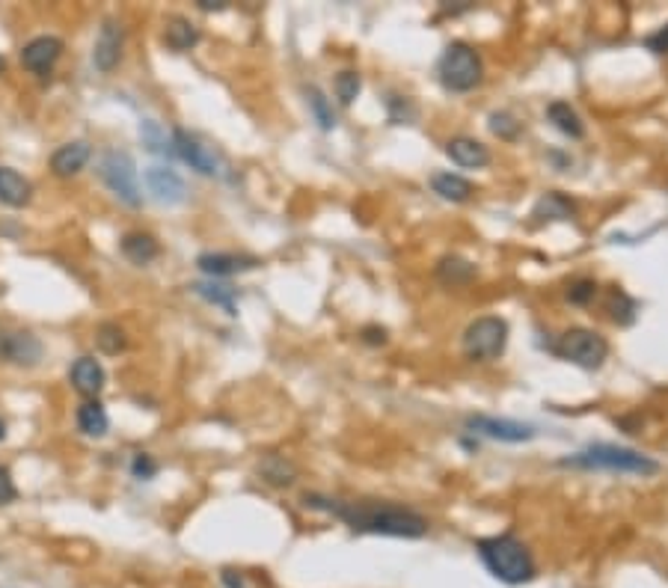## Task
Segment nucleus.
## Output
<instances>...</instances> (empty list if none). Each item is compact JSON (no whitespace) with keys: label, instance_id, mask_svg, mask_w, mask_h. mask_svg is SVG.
I'll return each instance as SVG.
<instances>
[{"label":"nucleus","instance_id":"obj_40","mask_svg":"<svg viewBox=\"0 0 668 588\" xmlns=\"http://www.w3.org/2000/svg\"><path fill=\"white\" fill-rule=\"evenodd\" d=\"M0 440H6V422L0 419Z\"/></svg>","mask_w":668,"mask_h":588},{"label":"nucleus","instance_id":"obj_2","mask_svg":"<svg viewBox=\"0 0 668 588\" xmlns=\"http://www.w3.org/2000/svg\"><path fill=\"white\" fill-rule=\"evenodd\" d=\"M479 559L484 562L497 580L508 585H523L535 576V562L532 553L526 550V544L514 535H493V538H481L476 544Z\"/></svg>","mask_w":668,"mask_h":588},{"label":"nucleus","instance_id":"obj_16","mask_svg":"<svg viewBox=\"0 0 668 588\" xmlns=\"http://www.w3.org/2000/svg\"><path fill=\"white\" fill-rule=\"evenodd\" d=\"M90 158H92V146L90 143H86V140H72L66 146H60L57 152L51 155V169H53V176H57V178H72V176H78L86 164H90Z\"/></svg>","mask_w":668,"mask_h":588},{"label":"nucleus","instance_id":"obj_29","mask_svg":"<svg viewBox=\"0 0 668 588\" xmlns=\"http://www.w3.org/2000/svg\"><path fill=\"white\" fill-rule=\"evenodd\" d=\"M262 478L274 487H288L295 481V467L286 464L283 458H267L262 464Z\"/></svg>","mask_w":668,"mask_h":588},{"label":"nucleus","instance_id":"obj_34","mask_svg":"<svg viewBox=\"0 0 668 588\" xmlns=\"http://www.w3.org/2000/svg\"><path fill=\"white\" fill-rule=\"evenodd\" d=\"M18 496V487L13 481V473H9L6 467H0V506H9V502H15Z\"/></svg>","mask_w":668,"mask_h":588},{"label":"nucleus","instance_id":"obj_1","mask_svg":"<svg viewBox=\"0 0 668 588\" xmlns=\"http://www.w3.org/2000/svg\"><path fill=\"white\" fill-rule=\"evenodd\" d=\"M306 508L327 511V515L344 520L353 532L365 535H390V538H422L428 532V520L413 508L395 506V502H342L318 494L304 496Z\"/></svg>","mask_w":668,"mask_h":588},{"label":"nucleus","instance_id":"obj_10","mask_svg":"<svg viewBox=\"0 0 668 588\" xmlns=\"http://www.w3.org/2000/svg\"><path fill=\"white\" fill-rule=\"evenodd\" d=\"M467 428L472 434H481L488 440H499V443H529L537 434L532 425L514 419H497V416H470Z\"/></svg>","mask_w":668,"mask_h":588},{"label":"nucleus","instance_id":"obj_6","mask_svg":"<svg viewBox=\"0 0 668 588\" xmlns=\"http://www.w3.org/2000/svg\"><path fill=\"white\" fill-rule=\"evenodd\" d=\"M553 351L562 360L574 362V366L595 371L609 357V342L603 339L600 333H595V330L574 327V330H567V333H562V339L556 342Z\"/></svg>","mask_w":668,"mask_h":588},{"label":"nucleus","instance_id":"obj_4","mask_svg":"<svg viewBox=\"0 0 668 588\" xmlns=\"http://www.w3.org/2000/svg\"><path fill=\"white\" fill-rule=\"evenodd\" d=\"M99 178L104 181V188L111 190L116 199L125 202L128 208L143 206L137 164H134L131 155L122 152V149H107V152L99 158Z\"/></svg>","mask_w":668,"mask_h":588},{"label":"nucleus","instance_id":"obj_17","mask_svg":"<svg viewBox=\"0 0 668 588\" xmlns=\"http://www.w3.org/2000/svg\"><path fill=\"white\" fill-rule=\"evenodd\" d=\"M446 155L451 158V164H458L463 169H481V167L490 164L488 146L472 140V137H455V140H449Z\"/></svg>","mask_w":668,"mask_h":588},{"label":"nucleus","instance_id":"obj_19","mask_svg":"<svg viewBox=\"0 0 668 588\" xmlns=\"http://www.w3.org/2000/svg\"><path fill=\"white\" fill-rule=\"evenodd\" d=\"M120 247H122L125 259L131 262V265H140V267L149 265V262H155L158 253H160L158 241L149 232H128Z\"/></svg>","mask_w":668,"mask_h":588},{"label":"nucleus","instance_id":"obj_23","mask_svg":"<svg viewBox=\"0 0 668 588\" xmlns=\"http://www.w3.org/2000/svg\"><path fill=\"white\" fill-rule=\"evenodd\" d=\"M164 42L172 51H190L199 42V30L190 24L188 18H169L164 27Z\"/></svg>","mask_w":668,"mask_h":588},{"label":"nucleus","instance_id":"obj_21","mask_svg":"<svg viewBox=\"0 0 668 588\" xmlns=\"http://www.w3.org/2000/svg\"><path fill=\"white\" fill-rule=\"evenodd\" d=\"M190 292L202 297V301H208L214 306H220L226 315H235V288L226 285V283H190Z\"/></svg>","mask_w":668,"mask_h":588},{"label":"nucleus","instance_id":"obj_8","mask_svg":"<svg viewBox=\"0 0 668 588\" xmlns=\"http://www.w3.org/2000/svg\"><path fill=\"white\" fill-rule=\"evenodd\" d=\"M42 354H45V348H42L36 333L0 321V362L18 369H34L39 366Z\"/></svg>","mask_w":668,"mask_h":588},{"label":"nucleus","instance_id":"obj_3","mask_svg":"<svg viewBox=\"0 0 668 588\" xmlns=\"http://www.w3.org/2000/svg\"><path fill=\"white\" fill-rule=\"evenodd\" d=\"M562 467H576V469H600V473H630V476H653L660 464L653 458L635 452L627 446H612V443H595L583 448V452L570 455L562 461Z\"/></svg>","mask_w":668,"mask_h":588},{"label":"nucleus","instance_id":"obj_35","mask_svg":"<svg viewBox=\"0 0 668 588\" xmlns=\"http://www.w3.org/2000/svg\"><path fill=\"white\" fill-rule=\"evenodd\" d=\"M595 292H597L595 283H591V280H579L574 288H570V301H574V304H586L588 297H595Z\"/></svg>","mask_w":668,"mask_h":588},{"label":"nucleus","instance_id":"obj_15","mask_svg":"<svg viewBox=\"0 0 668 588\" xmlns=\"http://www.w3.org/2000/svg\"><path fill=\"white\" fill-rule=\"evenodd\" d=\"M69 381L81 395H86V399H99V392L107 383V374L95 357H78L69 369Z\"/></svg>","mask_w":668,"mask_h":588},{"label":"nucleus","instance_id":"obj_41","mask_svg":"<svg viewBox=\"0 0 668 588\" xmlns=\"http://www.w3.org/2000/svg\"><path fill=\"white\" fill-rule=\"evenodd\" d=\"M4 66H6V63H4V57H0V72H4Z\"/></svg>","mask_w":668,"mask_h":588},{"label":"nucleus","instance_id":"obj_13","mask_svg":"<svg viewBox=\"0 0 668 588\" xmlns=\"http://www.w3.org/2000/svg\"><path fill=\"white\" fill-rule=\"evenodd\" d=\"M63 53V39L60 36H36L21 48V66L34 74H48L53 63Z\"/></svg>","mask_w":668,"mask_h":588},{"label":"nucleus","instance_id":"obj_12","mask_svg":"<svg viewBox=\"0 0 668 588\" xmlns=\"http://www.w3.org/2000/svg\"><path fill=\"white\" fill-rule=\"evenodd\" d=\"M122 45H125V27L116 18H104V24L95 39L92 63L99 72H113L116 63L122 60Z\"/></svg>","mask_w":668,"mask_h":588},{"label":"nucleus","instance_id":"obj_33","mask_svg":"<svg viewBox=\"0 0 668 588\" xmlns=\"http://www.w3.org/2000/svg\"><path fill=\"white\" fill-rule=\"evenodd\" d=\"M490 131L505 137V140H511V137H517V131H520V122H514L508 113H493L490 116Z\"/></svg>","mask_w":668,"mask_h":588},{"label":"nucleus","instance_id":"obj_24","mask_svg":"<svg viewBox=\"0 0 668 588\" xmlns=\"http://www.w3.org/2000/svg\"><path fill=\"white\" fill-rule=\"evenodd\" d=\"M431 188H434L437 197H443L449 202H467L472 197V185L455 173H437L434 178H431Z\"/></svg>","mask_w":668,"mask_h":588},{"label":"nucleus","instance_id":"obj_39","mask_svg":"<svg viewBox=\"0 0 668 588\" xmlns=\"http://www.w3.org/2000/svg\"><path fill=\"white\" fill-rule=\"evenodd\" d=\"M223 583L229 585V588H244V580H241V576H238V580H235L232 571H223Z\"/></svg>","mask_w":668,"mask_h":588},{"label":"nucleus","instance_id":"obj_9","mask_svg":"<svg viewBox=\"0 0 668 588\" xmlns=\"http://www.w3.org/2000/svg\"><path fill=\"white\" fill-rule=\"evenodd\" d=\"M172 149H176V155L185 160V164H190V169H197L199 176H223L226 173V160L218 149L202 143L199 137L181 131V128L172 131Z\"/></svg>","mask_w":668,"mask_h":588},{"label":"nucleus","instance_id":"obj_18","mask_svg":"<svg viewBox=\"0 0 668 588\" xmlns=\"http://www.w3.org/2000/svg\"><path fill=\"white\" fill-rule=\"evenodd\" d=\"M34 199V185L13 167H0V202L6 208H24Z\"/></svg>","mask_w":668,"mask_h":588},{"label":"nucleus","instance_id":"obj_20","mask_svg":"<svg viewBox=\"0 0 668 588\" xmlns=\"http://www.w3.org/2000/svg\"><path fill=\"white\" fill-rule=\"evenodd\" d=\"M74 419H78L81 434H86V437H104L107 428H111V416H107L104 404L99 399L83 401L81 408H78V416H74Z\"/></svg>","mask_w":668,"mask_h":588},{"label":"nucleus","instance_id":"obj_36","mask_svg":"<svg viewBox=\"0 0 668 588\" xmlns=\"http://www.w3.org/2000/svg\"><path fill=\"white\" fill-rule=\"evenodd\" d=\"M648 48H651L653 53H668V27L656 30L653 36H648Z\"/></svg>","mask_w":668,"mask_h":588},{"label":"nucleus","instance_id":"obj_38","mask_svg":"<svg viewBox=\"0 0 668 588\" xmlns=\"http://www.w3.org/2000/svg\"><path fill=\"white\" fill-rule=\"evenodd\" d=\"M383 339H386L383 330H374V327L365 330V342H372V345H377V342H383Z\"/></svg>","mask_w":668,"mask_h":588},{"label":"nucleus","instance_id":"obj_22","mask_svg":"<svg viewBox=\"0 0 668 588\" xmlns=\"http://www.w3.org/2000/svg\"><path fill=\"white\" fill-rule=\"evenodd\" d=\"M547 116H549V122L558 128V131L567 134V137H574V140H579V137L586 134L583 120H579V113L567 101H553V104L547 107Z\"/></svg>","mask_w":668,"mask_h":588},{"label":"nucleus","instance_id":"obj_27","mask_svg":"<svg viewBox=\"0 0 668 588\" xmlns=\"http://www.w3.org/2000/svg\"><path fill=\"white\" fill-rule=\"evenodd\" d=\"M306 104H309L312 116H315V122H318L321 131H333V128H336V113H333L327 95L321 92L318 87H309L306 90Z\"/></svg>","mask_w":668,"mask_h":588},{"label":"nucleus","instance_id":"obj_11","mask_svg":"<svg viewBox=\"0 0 668 588\" xmlns=\"http://www.w3.org/2000/svg\"><path fill=\"white\" fill-rule=\"evenodd\" d=\"M143 181H146V188H149V194H152V199L160 202V206H169L172 208V206H181V202L188 199L185 178H181L172 167H160V164L146 167Z\"/></svg>","mask_w":668,"mask_h":588},{"label":"nucleus","instance_id":"obj_26","mask_svg":"<svg viewBox=\"0 0 668 588\" xmlns=\"http://www.w3.org/2000/svg\"><path fill=\"white\" fill-rule=\"evenodd\" d=\"M95 345H99L102 354H122L128 348V336L120 324H113V321H104V324L95 330Z\"/></svg>","mask_w":668,"mask_h":588},{"label":"nucleus","instance_id":"obj_7","mask_svg":"<svg viewBox=\"0 0 668 588\" xmlns=\"http://www.w3.org/2000/svg\"><path fill=\"white\" fill-rule=\"evenodd\" d=\"M508 345V324L497 315L476 318L463 330V354L470 360H497Z\"/></svg>","mask_w":668,"mask_h":588},{"label":"nucleus","instance_id":"obj_28","mask_svg":"<svg viewBox=\"0 0 668 588\" xmlns=\"http://www.w3.org/2000/svg\"><path fill=\"white\" fill-rule=\"evenodd\" d=\"M570 214H574V206H570L562 194H547L541 202H537L532 217H537V220H567Z\"/></svg>","mask_w":668,"mask_h":588},{"label":"nucleus","instance_id":"obj_14","mask_svg":"<svg viewBox=\"0 0 668 588\" xmlns=\"http://www.w3.org/2000/svg\"><path fill=\"white\" fill-rule=\"evenodd\" d=\"M256 265H258L256 255H238V253H202L197 259V267L202 274H208L211 280H218V276H232V274L253 271Z\"/></svg>","mask_w":668,"mask_h":588},{"label":"nucleus","instance_id":"obj_32","mask_svg":"<svg viewBox=\"0 0 668 588\" xmlns=\"http://www.w3.org/2000/svg\"><path fill=\"white\" fill-rule=\"evenodd\" d=\"M155 473H158V464L152 461V455L137 452V455L131 458V476H134V478L149 481V478H155Z\"/></svg>","mask_w":668,"mask_h":588},{"label":"nucleus","instance_id":"obj_30","mask_svg":"<svg viewBox=\"0 0 668 588\" xmlns=\"http://www.w3.org/2000/svg\"><path fill=\"white\" fill-rule=\"evenodd\" d=\"M472 274H476V267H472L470 262H463V259H443L437 265V276L443 283H451V285L472 280Z\"/></svg>","mask_w":668,"mask_h":588},{"label":"nucleus","instance_id":"obj_31","mask_svg":"<svg viewBox=\"0 0 668 588\" xmlns=\"http://www.w3.org/2000/svg\"><path fill=\"white\" fill-rule=\"evenodd\" d=\"M360 92V74L357 72H342L336 78V95L342 104H351Z\"/></svg>","mask_w":668,"mask_h":588},{"label":"nucleus","instance_id":"obj_37","mask_svg":"<svg viewBox=\"0 0 668 588\" xmlns=\"http://www.w3.org/2000/svg\"><path fill=\"white\" fill-rule=\"evenodd\" d=\"M197 6L202 13H220V9H226V0H199Z\"/></svg>","mask_w":668,"mask_h":588},{"label":"nucleus","instance_id":"obj_25","mask_svg":"<svg viewBox=\"0 0 668 588\" xmlns=\"http://www.w3.org/2000/svg\"><path fill=\"white\" fill-rule=\"evenodd\" d=\"M140 140L149 149L152 155H176V149H172V134H167L160 122L155 120H143L140 122Z\"/></svg>","mask_w":668,"mask_h":588},{"label":"nucleus","instance_id":"obj_5","mask_svg":"<svg viewBox=\"0 0 668 588\" xmlns=\"http://www.w3.org/2000/svg\"><path fill=\"white\" fill-rule=\"evenodd\" d=\"M440 81L449 92H470L481 83V60L463 42H455L440 57Z\"/></svg>","mask_w":668,"mask_h":588}]
</instances>
